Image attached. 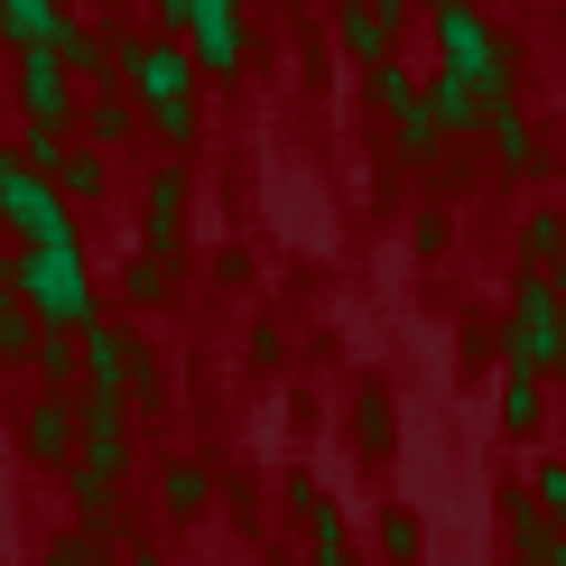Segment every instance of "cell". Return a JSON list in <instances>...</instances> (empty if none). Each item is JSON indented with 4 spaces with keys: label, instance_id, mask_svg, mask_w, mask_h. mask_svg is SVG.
Masks as SVG:
<instances>
[{
    "label": "cell",
    "instance_id": "obj_11",
    "mask_svg": "<svg viewBox=\"0 0 566 566\" xmlns=\"http://www.w3.org/2000/svg\"><path fill=\"white\" fill-rule=\"evenodd\" d=\"M492 168L502 177H538V130L521 103H492Z\"/></svg>",
    "mask_w": 566,
    "mask_h": 566
},
{
    "label": "cell",
    "instance_id": "obj_25",
    "mask_svg": "<svg viewBox=\"0 0 566 566\" xmlns=\"http://www.w3.org/2000/svg\"><path fill=\"white\" fill-rule=\"evenodd\" d=\"M446 242H455V223H446V214H437V205H428V214H418V251H428V261H437V251H446Z\"/></svg>",
    "mask_w": 566,
    "mask_h": 566
},
{
    "label": "cell",
    "instance_id": "obj_16",
    "mask_svg": "<svg viewBox=\"0 0 566 566\" xmlns=\"http://www.w3.org/2000/svg\"><path fill=\"white\" fill-rule=\"evenodd\" d=\"M0 29H10L19 46H56L65 19H56V0H0Z\"/></svg>",
    "mask_w": 566,
    "mask_h": 566
},
{
    "label": "cell",
    "instance_id": "obj_29",
    "mask_svg": "<svg viewBox=\"0 0 566 566\" xmlns=\"http://www.w3.org/2000/svg\"><path fill=\"white\" fill-rule=\"evenodd\" d=\"M0 177H10V158H0Z\"/></svg>",
    "mask_w": 566,
    "mask_h": 566
},
{
    "label": "cell",
    "instance_id": "obj_6",
    "mask_svg": "<svg viewBox=\"0 0 566 566\" xmlns=\"http://www.w3.org/2000/svg\"><path fill=\"white\" fill-rule=\"evenodd\" d=\"M186 46H196V65H214V75H242V56H251L242 0H186Z\"/></svg>",
    "mask_w": 566,
    "mask_h": 566
},
{
    "label": "cell",
    "instance_id": "obj_18",
    "mask_svg": "<svg viewBox=\"0 0 566 566\" xmlns=\"http://www.w3.org/2000/svg\"><path fill=\"white\" fill-rule=\"evenodd\" d=\"M84 363H93V390H122V381H130V335L93 325V335H84Z\"/></svg>",
    "mask_w": 566,
    "mask_h": 566
},
{
    "label": "cell",
    "instance_id": "obj_15",
    "mask_svg": "<svg viewBox=\"0 0 566 566\" xmlns=\"http://www.w3.org/2000/svg\"><path fill=\"white\" fill-rule=\"evenodd\" d=\"M353 437H363V455H390L399 418H390V390L381 381H363V399H353Z\"/></svg>",
    "mask_w": 566,
    "mask_h": 566
},
{
    "label": "cell",
    "instance_id": "obj_9",
    "mask_svg": "<svg viewBox=\"0 0 566 566\" xmlns=\"http://www.w3.org/2000/svg\"><path fill=\"white\" fill-rule=\"evenodd\" d=\"M428 103H437V122H446V139H464V130H492V93L483 84H464V75H428Z\"/></svg>",
    "mask_w": 566,
    "mask_h": 566
},
{
    "label": "cell",
    "instance_id": "obj_20",
    "mask_svg": "<svg viewBox=\"0 0 566 566\" xmlns=\"http://www.w3.org/2000/svg\"><path fill=\"white\" fill-rule=\"evenodd\" d=\"M530 502L548 511L557 538H566V455H557V446H548V455H530Z\"/></svg>",
    "mask_w": 566,
    "mask_h": 566
},
{
    "label": "cell",
    "instance_id": "obj_13",
    "mask_svg": "<svg viewBox=\"0 0 566 566\" xmlns=\"http://www.w3.org/2000/svg\"><path fill=\"white\" fill-rule=\"evenodd\" d=\"M29 455H38V464H65V455H75V399H65V390H46L38 409H29Z\"/></svg>",
    "mask_w": 566,
    "mask_h": 566
},
{
    "label": "cell",
    "instance_id": "obj_21",
    "mask_svg": "<svg viewBox=\"0 0 566 566\" xmlns=\"http://www.w3.org/2000/svg\"><path fill=\"white\" fill-rule=\"evenodd\" d=\"M418 548H428L418 511H381V566H418Z\"/></svg>",
    "mask_w": 566,
    "mask_h": 566
},
{
    "label": "cell",
    "instance_id": "obj_4",
    "mask_svg": "<svg viewBox=\"0 0 566 566\" xmlns=\"http://www.w3.org/2000/svg\"><path fill=\"white\" fill-rule=\"evenodd\" d=\"M19 289H29V306H38L46 325H56V335H93V279H84V261H75V242L29 251Z\"/></svg>",
    "mask_w": 566,
    "mask_h": 566
},
{
    "label": "cell",
    "instance_id": "obj_22",
    "mask_svg": "<svg viewBox=\"0 0 566 566\" xmlns=\"http://www.w3.org/2000/svg\"><path fill=\"white\" fill-rule=\"evenodd\" d=\"M56 196H103V158L75 149V158H65V177H56Z\"/></svg>",
    "mask_w": 566,
    "mask_h": 566
},
{
    "label": "cell",
    "instance_id": "obj_17",
    "mask_svg": "<svg viewBox=\"0 0 566 566\" xmlns=\"http://www.w3.org/2000/svg\"><path fill=\"white\" fill-rule=\"evenodd\" d=\"M56 56H65V75H93V93H103V75H112V46L93 38V29H75V19H65V29H56Z\"/></svg>",
    "mask_w": 566,
    "mask_h": 566
},
{
    "label": "cell",
    "instance_id": "obj_24",
    "mask_svg": "<svg viewBox=\"0 0 566 566\" xmlns=\"http://www.w3.org/2000/svg\"><path fill=\"white\" fill-rule=\"evenodd\" d=\"M168 297V261H130V306H158Z\"/></svg>",
    "mask_w": 566,
    "mask_h": 566
},
{
    "label": "cell",
    "instance_id": "obj_28",
    "mask_svg": "<svg viewBox=\"0 0 566 566\" xmlns=\"http://www.w3.org/2000/svg\"><path fill=\"white\" fill-rule=\"evenodd\" d=\"M557 381H566V353H557Z\"/></svg>",
    "mask_w": 566,
    "mask_h": 566
},
{
    "label": "cell",
    "instance_id": "obj_8",
    "mask_svg": "<svg viewBox=\"0 0 566 566\" xmlns=\"http://www.w3.org/2000/svg\"><path fill=\"white\" fill-rule=\"evenodd\" d=\"M548 428H557V390L548 381H511V371H502V437L511 446H538Z\"/></svg>",
    "mask_w": 566,
    "mask_h": 566
},
{
    "label": "cell",
    "instance_id": "obj_12",
    "mask_svg": "<svg viewBox=\"0 0 566 566\" xmlns=\"http://www.w3.org/2000/svg\"><path fill=\"white\" fill-rule=\"evenodd\" d=\"M186 232V168H158L149 177V261H168Z\"/></svg>",
    "mask_w": 566,
    "mask_h": 566
},
{
    "label": "cell",
    "instance_id": "obj_10",
    "mask_svg": "<svg viewBox=\"0 0 566 566\" xmlns=\"http://www.w3.org/2000/svg\"><path fill=\"white\" fill-rule=\"evenodd\" d=\"M521 270H538V279L566 289V214H557V205H530V214H521Z\"/></svg>",
    "mask_w": 566,
    "mask_h": 566
},
{
    "label": "cell",
    "instance_id": "obj_14",
    "mask_svg": "<svg viewBox=\"0 0 566 566\" xmlns=\"http://www.w3.org/2000/svg\"><path fill=\"white\" fill-rule=\"evenodd\" d=\"M335 38H344V56H353V65H371V75L390 65V19H381V10H363V0H353V10H335Z\"/></svg>",
    "mask_w": 566,
    "mask_h": 566
},
{
    "label": "cell",
    "instance_id": "obj_7",
    "mask_svg": "<svg viewBox=\"0 0 566 566\" xmlns=\"http://www.w3.org/2000/svg\"><path fill=\"white\" fill-rule=\"evenodd\" d=\"M19 93H29V122L38 130H65V103H75V93H65V56H56V46H29Z\"/></svg>",
    "mask_w": 566,
    "mask_h": 566
},
{
    "label": "cell",
    "instance_id": "obj_27",
    "mask_svg": "<svg viewBox=\"0 0 566 566\" xmlns=\"http://www.w3.org/2000/svg\"><path fill=\"white\" fill-rule=\"evenodd\" d=\"M548 437H557V455H566V390H557V428H548Z\"/></svg>",
    "mask_w": 566,
    "mask_h": 566
},
{
    "label": "cell",
    "instance_id": "obj_30",
    "mask_svg": "<svg viewBox=\"0 0 566 566\" xmlns=\"http://www.w3.org/2000/svg\"><path fill=\"white\" fill-rule=\"evenodd\" d=\"M511 566H521V557H511Z\"/></svg>",
    "mask_w": 566,
    "mask_h": 566
},
{
    "label": "cell",
    "instance_id": "obj_26",
    "mask_svg": "<svg viewBox=\"0 0 566 566\" xmlns=\"http://www.w3.org/2000/svg\"><path fill=\"white\" fill-rule=\"evenodd\" d=\"M363 10H381V19H390V29H399V19H409V10H418V0H363Z\"/></svg>",
    "mask_w": 566,
    "mask_h": 566
},
{
    "label": "cell",
    "instance_id": "obj_3",
    "mask_svg": "<svg viewBox=\"0 0 566 566\" xmlns=\"http://www.w3.org/2000/svg\"><path fill=\"white\" fill-rule=\"evenodd\" d=\"M122 75H130V103L168 139H196V56H186V46H168V38L122 46Z\"/></svg>",
    "mask_w": 566,
    "mask_h": 566
},
{
    "label": "cell",
    "instance_id": "obj_2",
    "mask_svg": "<svg viewBox=\"0 0 566 566\" xmlns=\"http://www.w3.org/2000/svg\"><path fill=\"white\" fill-rule=\"evenodd\" d=\"M428 29H437V56H446V75H464V84H483L492 103H521V65H511V46L502 29L474 10V0H428Z\"/></svg>",
    "mask_w": 566,
    "mask_h": 566
},
{
    "label": "cell",
    "instance_id": "obj_1",
    "mask_svg": "<svg viewBox=\"0 0 566 566\" xmlns=\"http://www.w3.org/2000/svg\"><path fill=\"white\" fill-rule=\"evenodd\" d=\"M557 353H566V289L521 270L502 306V371L511 381H557Z\"/></svg>",
    "mask_w": 566,
    "mask_h": 566
},
{
    "label": "cell",
    "instance_id": "obj_23",
    "mask_svg": "<svg viewBox=\"0 0 566 566\" xmlns=\"http://www.w3.org/2000/svg\"><path fill=\"white\" fill-rule=\"evenodd\" d=\"M168 511H205V464H168Z\"/></svg>",
    "mask_w": 566,
    "mask_h": 566
},
{
    "label": "cell",
    "instance_id": "obj_19",
    "mask_svg": "<svg viewBox=\"0 0 566 566\" xmlns=\"http://www.w3.org/2000/svg\"><path fill=\"white\" fill-rule=\"evenodd\" d=\"M84 130H93V139L112 149V139H130V130H139V103H130V93H112V84H103V93L84 103Z\"/></svg>",
    "mask_w": 566,
    "mask_h": 566
},
{
    "label": "cell",
    "instance_id": "obj_5",
    "mask_svg": "<svg viewBox=\"0 0 566 566\" xmlns=\"http://www.w3.org/2000/svg\"><path fill=\"white\" fill-rule=\"evenodd\" d=\"M371 103L390 112V130H399V149H409V158H437V149H446V122H437L428 84H418L409 65H399V56L381 65V75H371Z\"/></svg>",
    "mask_w": 566,
    "mask_h": 566
}]
</instances>
